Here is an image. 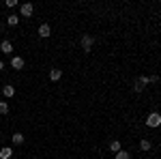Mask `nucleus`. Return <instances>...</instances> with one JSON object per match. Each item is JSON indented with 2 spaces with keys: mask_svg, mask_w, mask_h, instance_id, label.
Returning <instances> with one entry per match:
<instances>
[{
  "mask_svg": "<svg viewBox=\"0 0 161 159\" xmlns=\"http://www.w3.org/2000/svg\"><path fill=\"white\" fill-rule=\"evenodd\" d=\"M2 69H4V62H2V60H0V71H2Z\"/></svg>",
  "mask_w": 161,
  "mask_h": 159,
  "instance_id": "nucleus-18",
  "label": "nucleus"
},
{
  "mask_svg": "<svg viewBox=\"0 0 161 159\" xmlns=\"http://www.w3.org/2000/svg\"><path fill=\"white\" fill-rule=\"evenodd\" d=\"M140 148H142V150H150V148H153L150 140H140Z\"/></svg>",
  "mask_w": 161,
  "mask_h": 159,
  "instance_id": "nucleus-13",
  "label": "nucleus"
},
{
  "mask_svg": "<svg viewBox=\"0 0 161 159\" xmlns=\"http://www.w3.org/2000/svg\"><path fill=\"white\" fill-rule=\"evenodd\" d=\"M146 127H161V114L159 112H150L148 116H146Z\"/></svg>",
  "mask_w": 161,
  "mask_h": 159,
  "instance_id": "nucleus-1",
  "label": "nucleus"
},
{
  "mask_svg": "<svg viewBox=\"0 0 161 159\" xmlns=\"http://www.w3.org/2000/svg\"><path fill=\"white\" fill-rule=\"evenodd\" d=\"M11 157H13V148L11 146L0 148V159H11Z\"/></svg>",
  "mask_w": 161,
  "mask_h": 159,
  "instance_id": "nucleus-10",
  "label": "nucleus"
},
{
  "mask_svg": "<svg viewBox=\"0 0 161 159\" xmlns=\"http://www.w3.org/2000/svg\"><path fill=\"white\" fill-rule=\"evenodd\" d=\"M110 150L114 153V155H116L118 150H123V148H120V142H118V140H112L110 142Z\"/></svg>",
  "mask_w": 161,
  "mask_h": 159,
  "instance_id": "nucleus-11",
  "label": "nucleus"
},
{
  "mask_svg": "<svg viewBox=\"0 0 161 159\" xmlns=\"http://www.w3.org/2000/svg\"><path fill=\"white\" fill-rule=\"evenodd\" d=\"M24 65H26V60L22 58V56H11V67L13 69L19 71V69H24Z\"/></svg>",
  "mask_w": 161,
  "mask_h": 159,
  "instance_id": "nucleus-6",
  "label": "nucleus"
},
{
  "mask_svg": "<svg viewBox=\"0 0 161 159\" xmlns=\"http://www.w3.org/2000/svg\"><path fill=\"white\" fill-rule=\"evenodd\" d=\"M80 43H82V49H84V52L88 54V52H92V45H95V37H92V35H84Z\"/></svg>",
  "mask_w": 161,
  "mask_h": 159,
  "instance_id": "nucleus-2",
  "label": "nucleus"
},
{
  "mask_svg": "<svg viewBox=\"0 0 161 159\" xmlns=\"http://www.w3.org/2000/svg\"><path fill=\"white\" fill-rule=\"evenodd\" d=\"M60 77H62V69H56V67L50 69V80H52V82H58Z\"/></svg>",
  "mask_w": 161,
  "mask_h": 159,
  "instance_id": "nucleus-7",
  "label": "nucleus"
},
{
  "mask_svg": "<svg viewBox=\"0 0 161 159\" xmlns=\"http://www.w3.org/2000/svg\"><path fill=\"white\" fill-rule=\"evenodd\" d=\"M7 24H9V26H17V24H19V17L13 13V15H9V17H7Z\"/></svg>",
  "mask_w": 161,
  "mask_h": 159,
  "instance_id": "nucleus-12",
  "label": "nucleus"
},
{
  "mask_svg": "<svg viewBox=\"0 0 161 159\" xmlns=\"http://www.w3.org/2000/svg\"><path fill=\"white\" fill-rule=\"evenodd\" d=\"M150 77V84H157V82H159V75H148Z\"/></svg>",
  "mask_w": 161,
  "mask_h": 159,
  "instance_id": "nucleus-16",
  "label": "nucleus"
},
{
  "mask_svg": "<svg viewBox=\"0 0 161 159\" xmlns=\"http://www.w3.org/2000/svg\"><path fill=\"white\" fill-rule=\"evenodd\" d=\"M103 159H105V157H103Z\"/></svg>",
  "mask_w": 161,
  "mask_h": 159,
  "instance_id": "nucleus-19",
  "label": "nucleus"
},
{
  "mask_svg": "<svg viewBox=\"0 0 161 159\" xmlns=\"http://www.w3.org/2000/svg\"><path fill=\"white\" fill-rule=\"evenodd\" d=\"M0 114H2V116L9 114V103H7V101H0Z\"/></svg>",
  "mask_w": 161,
  "mask_h": 159,
  "instance_id": "nucleus-15",
  "label": "nucleus"
},
{
  "mask_svg": "<svg viewBox=\"0 0 161 159\" xmlns=\"http://www.w3.org/2000/svg\"><path fill=\"white\" fill-rule=\"evenodd\" d=\"M11 142L15 144V146H19V144H24V133H19V131H15V133L11 135Z\"/></svg>",
  "mask_w": 161,
  "mask_h": 159,
  "instance_id": "nucleus-8",
  "label": "nucleus"
},
{
  "mask_svg": "<svg viewBox=\"0 0 161 159\" xmlns=\"http://www.w3.org/2000/svg\"><path fill=\"white\" fill-rule=\"evenodd\" d=\"M2 95H4L7 99H9V97H13V95H15V86H11V84H4V86H2Z\"/></svg>",
  "mask_w": 161,
  "mask_h": 159,
  "instance_id": "nucleus-9",
  "label": "nucleus"
},
{
  "mask_svg": "<svg viewBox=\"0 0 161 159\" xmlns=\"http://www.w3.org/2000/svg\"><path fill=\"white\" fill-rule=\"evenodd\" d=\"M37 35H39L41 39H47V37L52 35V28H50V24H41V26H39V30H37Z\"/></svg>",
  "mask_w": 161,
  "mask_h": 159,
  "instance_id": "nucleus-5",
  "label": "nucleus"
},
{
  "mask_svg": "<svg viewBox=\"0 0 161 159\" xmlns=\"http://www.w3.org/2000/svg\"><path fill=\"white\" fill-rule=\"evenodd\" d=\"M32 13H35V4H32V2H26V4L19 7V15H22V17H30Z\"/></svg>",
  "mask_w": 161,
  "mask_h": 159,
  "instance_id": "nucleus-3",
  "label": "nucleus"
},
{
  "mask_svg": "<svg viewBox=\"0 0 161 159\" xmlns=\"http://www.w3.org/2000/svg\"><path fill=\"white\" fill-rule=\"evenodd\" d=\"M114 159H131V155H129L127 150H118V153L114 155Z\"/></svg>",
  "mask_w": 161,
  "mask_h": 159,
  "instance_id": "nucleus-14",
  "label": "nucleus"
},
{
  "mask_svg": "<svg viewBox=\"0 0 161 159\" xmlns=\"http://www.w3.org/2000/svg\"><path fill=\"white\" fill-rule=\"evenodd\" d=\"M0 52H2V54H7V56H13V43L4 39V41L0 43Z\"/></svg>",
  "mask_w": 161,
  "mask_h": 159,
  "instance_id": "nucleus-4",
  "label": "nucleus"
},
{
  "mask_svg": "<svg viewBox=\"0 0 161 159\" xmlns=\"http://www.w3.org/2000/svg\"><path fill=\"white\" fill-rule=\"evenodd\" d=\"M7 7H11V9H13V7H17V0H7Z\"/></svg>",
  "mask_w": 161,
  "mask_h": 159,
  "instance_id": "nucleus-17",
  "label": "nucleus"
}]
</instances>
